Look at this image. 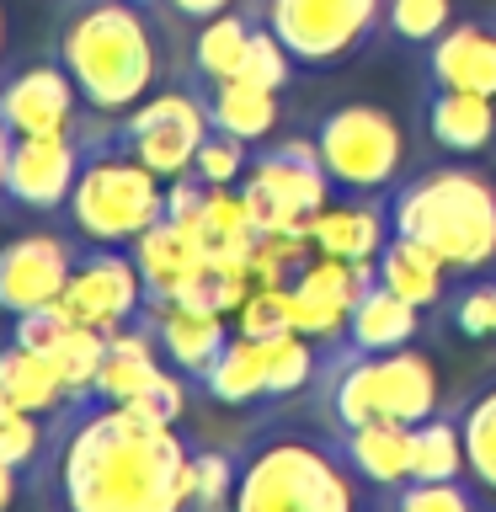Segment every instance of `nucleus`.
<instances>
[{"mask_svg": "<svg viewBox=\"0 0 496 512\" xmlns=\"http://www.w3.org/2000/svg\"><path fill=\"white\" fill-rule=\"evenodd\" d=\"M454 411H459V432H464V459H470V486L496 512V368L480 374L454 400Z\"/></svg>", "mask_w": 496, "mask_h": 512, "instance_id": "nucleus-24", "label": "nucleus"}, {"mask_svg": "<svg viewBox=\"0 0 496 512\" xmlns=\"http://www.w3.org/2000/svg\"><path fill=\"white\" fill-rule=\"evenodd\" d=\"M416 139L443 160H496V96L416 86Z\"/></svg>", "mask_w": 496, "mask_h": 512, "instance_id": "nucleus-14", "label": "nucleus"}, {"mask_svg": "<svg viewBox=\"0 0 496 512\" xmlns=\"http://www.w3.org/2000/svg\"><path fill=\"white\" fill-rule=\"evenodd\" d=\"M310 139L320 150L336 198H384L400 176L411 171V139L406 123L379 102H336L310 123Z\"/></svg>", "mask_w": 496, "mask_h": 512, "instance_id": "nucleus-7", "label": "nucleus"}, {"mask_svg": "<svg viewBox=\"0 0 496 512\" xmlns=\"http://www.w3.org/2000/svg\"><path fill=\"white\" fill-rule=\"evenodd\" d=\"M70 331H75V315L64 310V304H43V310H27V315L11 320V342L43 352V358H48V352H54Z\"/></svg>", "mask_w": 496, "mask_h": 512, "instance_id": "nucleus-34", "label": "nucleus"}, {"mask_svg": "<svg viewBox=\"0 0 496 512\" xmlns=\"http://www.w3.org/2000/svg\"><path fill=\"white\" fill-rule=\"evenodd\" d=\"M374 512H491V502L470 480H406L379 491Z\"/></svg>", "mask_w": 496, "mask_h": 512, "instance_id": "nucleus-30", "label": "nucleus"}, {"mask_svg": "<svg viewBox=\"0 0 496 512\" xmlns=\"http://www.w3.org/2000/svg\"><path fill=\"white\" fill-rule=\"evenodd\" d=\"M454 16V0H384V43L416 59L427 43H438L454 27Z\"/></svg>", "mask_w": 496, "mask_h": 512, "instance_id": "nucleus-29", "label": "nucleus"}, {"mask_svg": "<svg viewBox=\"0 0 496 512\" xmlns=\"http://www.w3.org/2000/svg\"><path fill=\"white\" fill-rule=\"evenodd\" d=\"M235 0H160V11H166V22H182V27H203L224 16Z\"/></svg>", "mask_w": 496, "mask_h": 512, "instance_id": "nucleus-35", "label": "nucleus"}, {"mask_svg": "<svg viewBox=\"0 0 496 512\" xmlns=\"http://www.w3.org/2000/svg\"><path fill=\"white\" fill-rule=\"evenodd\" d=\"M112 144L128 150L134 160H144L160 182H176V176L192 171V155L208 134V118H203V102L192 96V86H166V91H150L134 112L112 118Z\"/></svg>", "mask_w": 496, "mask_h": 512, "instance_id": "nucleus-9", "label": "nucleus"}, {"mask_svg": "<svg viewBox=\"0 0 496 512\" xmlns=\"http://www.w3.org/2000/svg\"><path fill=\"white\" fill-rule=\"evenodd\" d=\"M235 448H214V443H192V496L187 512H230L235 507Z\"/></svg>", "mask_w": 496, "mask_h": 512, "instance_id": "nucleus-31", "label": "nucleus"}, {"mask_svg": "<svg viewBox=\"0 0 496 512\" xmlns=\"http://www.w3.org/2000/svg\"><path fill=\"white\" fill-rule=\"evenodd\" d=\"M86 118V112H80ZM86 160V134L80 123L70 134H22L11 139V160H6V187L0 203L6 208H27V214H64Z\"/></svg>", "mask_w": 496, "mask_h": 512, "instance_id": "nucleus-11", "label": "nucleus"}, {"mask_svg": "<svg viewBox=\"0 0 496 512\" xmlns=\"http://www.w3.org/2000/svg\"><path fill=\"white\" fill-rule=\"evenodd\" d=\"M0 54H6V16H0Z\"/></svg>", "mask_w": 496, "mask_h": 512, "instance_id": "nucleus-38", "label": "nucleus"}, {"mask_svg": "<svg viewBox=\"0 0 496 512\" xmlns=\"http://www.w3.org/2000/svg\"><path fill=\"white\" fill-rule=\"evenodd\" d=\"M80 112H86V102H80L70 70L54 54L16 64V70L0 75V118H6L16 139L22 134H70L80 123Z\"/></svg>", "mask_w": 496, "mask_h": 512, "instance_id": "nucleus-13", "label": "nucleus"}, {"mask_svg": "<svg viewBox=\"0 0 496 512\" xmlns=\"http://www.w3.org/2000/svg\"><path fill=\"white\" fill-rule=\"evenodd\" d=\"M0 390H6L22 411H32V416H48L54 422L59 411H70L75 406V390L59 379V368L43 358V352H32V347H22V342H6L0 347Z\"/></svg>", "mask_w": 496, "mask_h": 512, "instance_id": "nucleus-23", "label": "nucleus"}, {"mask_svg": "<svg viewBox=\"0 0 496 512\" xmlns=\"http://www.w3.org/2000/svg\"><path fill=\"white\" fill-rule=\"evenodd\" d=\"M251 27H256V0H246V6H230L224 16H214V22L192 27L176 80L198 86V80H230V75H240V59H246Z\"/></svg>", "mask_w": 496, "mask_h": 512, "instance_id": "nucleus-21", "label": "nucleus"}, {"mask_svg": "<svg viewBox=\"0 0 496 512\" xmlns=\"http://www.w3.org/2000/svg\"><path fill=\"white\" fill-rule=\"evenodd\" d=\"M304 70L294 64V54L283 48V38L262 22V11H256V27H251V43H246V59H240V80H251V86L262 91H288Z\"/></svg>", "mask_w": 496, "mask_h": 512, "instance_id": "nucleus-32", "label": "nucleus"}, {"mask_svg": "<svg viewBox=\"0 0 496 512\" xmlns=\"http://www.w3.org/2000/svg\"><path fill=\"white\" fill-rule=\"evenodd\" d=\"M134 6H150V11H160V0H134Z\"/></svg>", "mask_w": 496, "mask_h": 512, "instance_id": "nucleus-39", "label": "nucleus"}, {"mask_svg": "<svg viewBox=\"0 0 496 512\" xmlns=\"http://www.w3.org/2000/svg\"><path fill=\"white\" fill-rule=\"evenodd\" d=\"M304 411L326 432H347L358 422H374V416L416 427L443 411L438 368L416 342L400 352H352L331 342L320 347V368L310 395H304Z\"/></svg>", "mask_w": 496, "mask_h": 512, "instance_id": "nucleus-5", "label": "nucleus"}, {"mask_svg": "<svg viewBox=\"0 0 496 512\" xmlns=\"http://www.w3.org/2000/svg\"><path fill=\"white\" fill-rule=\"evenodd\" d=\"M427 331V310L411 299H400L395 288H384L374 278V262H363L358 272V294H352L347 326H342V347L352 352H400Z\"/></svg>", "mask_w": 496, "mask_h": 512, "instance_id": "nucleus-16", "label": "nucleus"}, {"mask_svg": "<svg viewBox=\"0 0 496 512\" xmlns=\"http://www.w3.org/2000/svg\"><path fill=\"white\" fill-rule=\"evenodd\" d=\"M411 480H470V459H464V432H459L454 406H443L438 416L411 427Z\"/></svg>", "mask_w": 496, "mask_h": 512, "instance_id": "nucleus-27", "label": "nucleus"}, {"mask_svg": "<svg viewBox=\"0 0 496 512\" xmlns=\"http://www.w3.org/2000/svg\"><path fill=\"white\" fill-rule=\"evenodd\" d=\"M251 144L235 139V134H219V128H208L198 155H192V176H198L203 187H240L251 176Z\"/></svg>", "mask_w": 496, "mask_h": 512, "instance_id": "nucleus-33", "label": "nucleus"}, {"mask_svg": "<svg viewBox=\"0 0 496 512\" xmlns=\"http://www.w3.org/2000/svg\"><path fill=\"white\" fill-rule=\"evenodd\" d=\"M182 86H187V80H182ZM192 96L203 102L208 128L246 139L251 150L272 144V139H278V128H283L278 91H262V86H251V80H240V75H230V80H198Z\"/></svg>", "mask_w": 496, "mask_h": 512, "instance_id": "nucleus-18", "label": "nucleus"}, {"mask_svg": "<svg viewBox=\"0 0 496 512\" xmlns=\"http://www.w3.org/2000/svg\"><path fill=\"white\" fill-rule=\"evenodd\" d=\"M235 507L230 512H374L368 491L347 464L342 443L310 411L278 406L235 443Z\"/></svg>", "mask_w": 496, "mask_h": 512, "instance_id": "nucleus-2", "label": "nucleus"}, {"mask_svg": "<svg viewBox=\"0 0 496 512\" xmlns=\"http://www.w3.org/2000/svg\"><path fill=\"white\" fill-rule=\"evenodd\" d=\"M48 54L70 70L86 112L123 118L166 75V27L134 0H70Z\"/></svg>", "mask_w": 496, "mask_h": 512, "instance_id": "nucleus-3", "label": "nucleus"}, {"mask_svg": "<svg viewBox=\"0 0 496 512\" xmlns=\"http://www.w3.org/2000/svg\"><path fill=\"white\" fill-rule=\"evenodd\" d=\"M11 128H6V118H0V187H6V160H11Z\"/></svg>", "mask_w": 496, "mask_h": 512, "instance_id": "nucleus-37", "label": "nucleus"}, {"mask_svg": "<svg viewBox=\"0 0 496 512\" xmlns=\"http://www.w3.org/2000/svg\"><path fill=\"white\" fill-rule=\"evenodd\" d=\"M256 11L310 75L342 70L384 38V0H256Z\"/></svg>", "mask_w": 496, "mask_h": 512, "instance_id": "nucleus-8", "label": "nucleus"}, {"mask_svg": "<svg viewBox=\"0 0 496 512\" xmlns=\"http://www.w3.org/2000/svg\"><path fill=\"white\" fill-rule=\"evenodd\" d=\"M443 331L459 342H496V272H475V278H454L448 299L432 310Z\"/></svg>", "mask_w": 496, "mask_h": 512, "instance_id": "nucleus-28", "label": "nucleus"}, {"mask_svg": "<svg viewBox=\"0 0 496 512\" xmlns=\"http://www.w3.org/2000/svg\"><path fill=\"white\" fill-rule=\"evenodd\" d=\"M390 235L427 246L454 278L496 272V176L486 160H443L406 171L384 192Z\"/></svg>", "mask_w": 496, "mask_h": 512, "instance_id": "nucleus-4", "label": "nucleus"}, {"mask_svg": "<svg viewBox=\"0 0 496 512\" xmlns=\"http://www.w3.org/2000/svg\"><path fill=\"white\" fill-rule=\"evenodd\" d=\"M192 390L208 395L214 406H235V411L256 406L262 411V336L230 331L224 352L203 368V379L192 384Z\"/></svg>", "mask_w": 496, "mask_h": 512, "instance_id": "nucleus-25", "label": "nucleus"}, {"mask_svg": "<svg viewBox=\"0 0 496 512\" xmlns=\"http://www.w3.org/2000/svg\"><path fill=\"white\" fill-rule=\"evenodd\" d=\"M112 118L86 112L80 134H86V160H80L75 192L64 203V224L91 240V246H134L150 224L166 219V182L112 144Z\"/></svg>", "mask_w": 496, "mask_h": 512, "instance_id": "nucleus-6", "label": "nucleus"}, {"mask_svg": "<svg viewBox=\"0 0 496 512\" xmlns=\"http://www.w3.org/2000/svg\"><path fill=\"white\" fill-rule=\"evenodd\" d=\"M64 310H70L80 326L91 331H123L150 310L144 304V278H139V262L128 246H91L80 240L75 251V267H70V283H64Z\"/></svg>", "mask_w": 496, "mask_h": 512, "instance_id": "nucleus-10", "label": "nucleus"}, {"mask_svg": "<svg viewBox=\"0 0 496 512\" xmlns=\"http://www.w3.org/2000/svg\"><path fill=\"white\" fill-rule=\"evenodd\" d=\"M336 443H342L347 464L358 470V480L368 491H390V486H406L411 480V427L406 422H358L347 432H331Z\"/></svg>", "mask_w": 496, "mask_h": 512, "instance_id": "nucleus-20", "label": "nucleus"}, {"mask_svg": "<svg viewBox=\"0 0 496 512\" xmlns=\"http://www.w3.org/2000/svg\"><path fill=\"white\" fill-rule=\"evenodd\" d=\"M0 459H6L11 470H22L27 491L43 486L48 459H54V427H48V416L22 411L6 390H0Z\"/></svg>", "mask_w": 496, "mask_h": 512, "instance_id": "nucleus-26", "label": "nucleus"}, {"mask_svg": "<svg viewBox=\"0 0 496 512\" xmlns=\"http://www.w3.org/2000/svg\"><path fill=\"white\" fill-rule=\"evenodd\" d=\"M416 80L422 86L496 96V11L454 16V27L416 54Z\"/></svg>", "mask_w": 496, "mask_h": 512, "instance_id": "nucleus-15", "label": "nucleus"}, {"mask_svg": "<svg viewBox=\"0 0 496 512\" xmlns=\"http://www.w3.org/2000/svg\"><path fill=\"white\" fill-rule=\"evenodd\" d=\"M310 246L320 256H336V262H374L379 246L390 240V214H384V198H342V208H320V214L304 224Z\"/></svg>", "mask_w": 496, "mask_h": 512, "instance_id": "nucleus-19", "label": "nucleus"}, {"mask_svg": "<svg viewBox=\"0 0 496 512\" xmlns=\"http://www.w3.org/2000/svg\"><path fill=\"white\" fill-rule=\"evenodd\" d=\"M374 278H379L384 288H395L400 299L422 304L427 315L438 310V304L448 299V288H454V272H448L438 256H432L427 246H416V240H400V235H390V240L379 246Z\"/></svg>", "mask_w": 496, "mask_h": 512, "instance_id": "nucleus-22", "label": "nucleus"}, {"mask_svg": "<svg viewBox=\"0 0 496 512\" xmlns=\"http://www.w3.org/2000/svg\"><path fill=\"white\" fill-rule=\"evenodd\" d=\"M43 486L64 512H187L192 438L91 395L54 438Z\"/></svg>", "mask_w": 496, "mask_h": 512, "instance_id": "nucleus-1", "label": "nucleus"}, {"mask_svg": "<svg viewBox=\"0 0 496 512\" xmlns=\"http://www.w3.org/2000/svg\"><path fill=\"white\" fill-rule=\"evenodd\" d=\"M150 326H155L160 358H166L187 384H198L203 368L224 352V342H230L224 310H214V304H160V310H150Z\"/></svg>", "mask_w": 496, "mask_h": 512, "instance_id": "nucleus-17", "label": "nucleus"}, {"mask_svg": "<svg viewBox=\"0 0 496 512\" xmlns=\"http://www.w3.org/2000/svg\"><path fill=\"white\" fill-rule=\"evenodd\" d=\"M27 491V480H22V470H11L6 459H0V512H11V502Z\"/></svg>", "mask_w": 496, "mask_h": 512, "instance_id": "nucleus-36", "label": "nucleus"}, {"mask_svg": "<svg viewBox=\"0 0 496 512\" xmlns=\"http://www.w3.org/2000/svg\"><path fill=\"white\" fill-rule=\"evenodd\" d=\"M80 235H59V230H32L16 235L0 246V315L16 320L27 310H43V304L64 299V283H70Z\"/></svg>", "mask_w": 496, "mask_h": 512, "instance_id": "nucleus-12", "label": "nucleus"}]
</instances>
